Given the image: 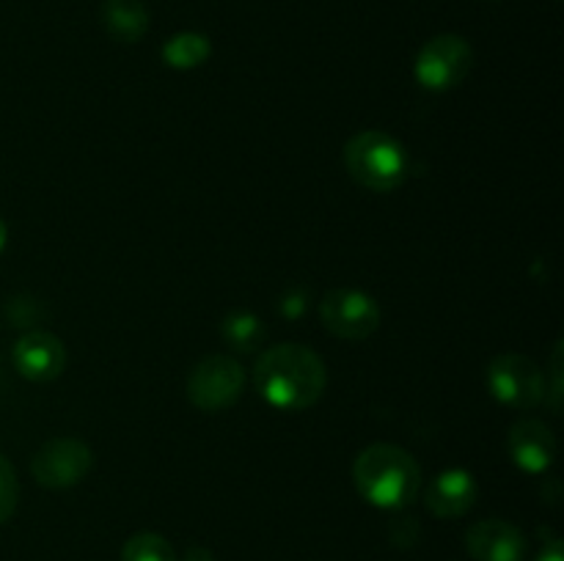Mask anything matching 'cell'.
Listing matches in <instances>:
<instances>
[{"instance_id":"obj_1","label":"cell","mask_w":564,"mask_h":561,"mask_svg":"<svg viewBox=\"0 0 564 561\" xmlns=\"http://www.w3.org/2000/svg\"><path fill=\"white\" fill-rule=\"evenodd\" d=\"M253 383L270 407L297 413L317 405L328 385V372L317 352L308 350L306 344L286 341V344L268 346L257 358Z\"/></svg>"},{"instance_id":"obj_2","label":"cell","mask_w":564,"mask_h":561,"mask_svg":"<svg viewBox=\"0 0 564 561\" xmlns=\"http://www.w3.org/2000/svg\"><path fill=\"white\" fill-rule=\"evenodd\" d=\"M358 495L378 509H405L422 487L416 457L394 443L367 446L352 462Z\"/></svg>"},{"instance_id":"obj_3","label":"cell","mask_w":564,"mask_h":561,"mask_svg":"<svg viewBox=\"0 0 564 561\" xmlns=\"http://www.w3.org/2000/svg\"><path fill=\"white\" fill-rule=\"evenodd\" d=\"M347 174L372 193H391L408 179L411 160L405 146L383 130H364L345 143Z\"/></svg>"},{"instance_id":"obj_4","label":"cell","mask_w":564,"mask_h":561,"mask_svg":"<svg viewBox=\"0 0 564 561\" xmlns=\"http://www.w3.org/2000/svg\"><path fill=\"white\" fill-rule=\"evenodd\" d=\"M474 66V50L457 33L433 36L416 55L413 75L427 91H452L468 77Z\"/></svg>"},{"instance_id":"obj_5","label":"cell","mask_w":564,"mask_h":561,"mask_svg":"<svg viewBox=\"0 0 564 561\" xmlns=\"http://www.w3.org/2000/svg\"><path fill=\"white\" fill-rule=\"evenodd\" d=\"M488 391L496 402L512 410H532L545 402L543 369L518 352L496 355L488 366Z\"/></svg>"},{"instance_id":"obj_6","label":"cell","mask_w":564,"mask_h":561,"mask_svg":"<svg viewBox=\"0 0 564 561\" xmlns=\"http://www.w3.org/2000/svg\"><path fill=\"white\" fill-rule=\"evenodd\" d=\"M246 391V372L231 355H207L187 377V399L202 413H220Z\"/></svg>"},{"instance_id":"obj_7","label":"cell","mask_w":564,"mask_h":561,"mask_svg":"<svg viewBox=\"0 0 564 561\" xmlns=\"http://www.w3.org/2000/svg\"><path fill=\"white\" fill-rule=\"evenodd\" d=\"M380 306L372 295L361 289H350V286H341V289L325 292L323 300H319V319H323V328L330 336L345 341H364L380 328Z\"/></svg>"},{"instance_id":"obj_8","label":"cell","mask_w":564,"mask_h":561,"mask_svg":"<svg viewBox=\"0 0 564 561\" xmlns=\"http://www.w3.org/2000/svg\"><path fill=\"white\" fill-rule=\"evenodd\" d=\"M94 465V454L83 440L53 438L33 454L31 473L42 487L66 490L80 484Z\"/></svg>"},{"instance_id":"obj_9","label":"cell","mask_w":564,"mask_h":561,"mask_svg":"<svg viewBox=\"0 0 564 561\" xmlns=\"http://www.w3.org/2000/svg\"><path fill=\"white\" fill-rule=\"evenodd\" d=\"M507 449H510L516 468H521L523 473H532V476H540L556 460V435L540 418H521V421L512 424Z\"/></svg>"},{"instance_id":"obj_10","label":"cell","mask_w":564,"mask_h":561,"mask_svg":"<svg viewBox=\"0 0 564 561\" xmlns=\"http://www.w3.org/2000/svg\"><path fill=\"white\" fill-rule=\"evenodd\" d=\"M11 358H14V369L25 380L50 383L64 372L66 350L58 336L47 333V330H31V333L17 339Z\"/></svg>"},{"instance_id":"obj_11","label":"cell","mask_w":564,"mask_h":561,"mask_svg":"<svg viewBox=\"0 0 564 561\" xmlns=\"http://www.w3.org/2000/svg\"><path fill=\"white\" fill-rule=\"evenodd\" d=\"M466 548L477 561H523L527 537L510 520H482L468 528Z\"/></svg>"},{"instance_id":"obj_12","label":"cell","mask_w":564,"mask_h":561,"mask_svg":"<svg viewBox=\"0 0 564 561\" xmlns=\"http://www.w3.org/2000/svg\"><path fill=\"white\" fill-rule=\"evenodd\" d=\"M479 484L466 468H446L438 476L430 482L427 493H424V504L441 520H452V517H463L474 504H477Z\"/></svg>"},{"instance_id":"obj_13","label":"cell","mask_w":564,"mask_h":561,"mask_svg":"<svg viewBox=\"0 0 564 561\" xmlns=\"http://www.w3.org/2000/svg\"><path fill=\"white\" fill-rule=\"evenodd\" d=\"M102 25L116 42H138L149 31V11L141 0H102Z\"/></svg>"},{"instance_id":"obj_14","label":"cell","mask_w":564,"mask_h":561,"mask_svg":"<svg viewBox=\"0 0 564 561\" xmlns=\"http://www.w3.org/2000/svg\"><path fill=\"white\" fill-rule=\"evenodd\" d=\"M209 53H213V44L204 33L182 31L163 44V64L171 69L187 72L202 66L209 58Z\"/></svg>"},{"instance_id":"obj_15","label":"cell","mask_w":564,"mask_h":561,"mask_svg":"<svg viewBox=\"0 0 564 561\" xmlns=\"http://www.w3.org/2000/svg\"><path fill=\"white\" fill-rule=\"evenodd\" d=\"M224 341L237 352H257L268 339L264 322L251 311H231L226 314L224 324H220Z\"/></svg>"},{"instance_id":"obj_16","label":"cell","mask_w":564,"mask_h":561,"mask_svg":"<svg viewBox=\"0 0 564 561\" xmlns=\"http://www.w3.org/2000/svg\"><path fill=\"white\" fill-rule=\"evenodd\" d=\"M121 561H176L174 548L154 531L132 534L121 548Z\"/></svg>"},{"instance_id":"obj_17","label":"cell","mask_w":564,"mask_h":561,"mask_svg":"<svg viewBox=\"0 0 564 561\" xmlns=\"http://www.w3.org/2000/svg\"><path fill=\"white\" fill-rule=\"evenodd\" d=\"M562 369H564V346H562V341H556L554 350H551L549 372H543V377H545V399H549L551 413H556V416H560V413H562V396H564Z\"/></svg>"},{"instance_id":"obj_18","label":"cell","mask_w":564,"mask_h":561,"mask_svg":"<svg viewBox=\"0 0 564 561\" xmlns=\"http://www.w3.org/2000/svg\"><path fill=\"white\" fill-rule=\"evenodd\" d=\"M17 498H20V482H17L14 465L0 454V526L14 515Z\"/></svg>"},{"instance_id":"obj_19","label":"cell","mask_w":564,"mask_h":561,"mask_svg":"<svg viewBox=\"0 0 564 561\" xmlns=\"http://www.w3.org/2000/svg\"><path fill=\"white\" fill-rule=\"evenodd\" d=\"M306 300H308L306 292L295 289L290 297H284V302H281V314L290 319L301 317V314H306Z\"/></svg>"},{"instance_id":"obj_20","label":"cell","mask_w":564,"mask_h":561,"mask_svg":"<svg viewBox=\"0 0 564 561\" xmlns=\"http://www.w3.org/2000/svg\"><path fill=\"white\" fill-rule=\"evenodd\" d=\"M538 561H564L560 539H551V542L543 548V553L538 556Z\"/></svg>"},{"instance_id":"obj_21","label":"cell","mask_w":564,"mask_h":561,"mask_svg":"<svg viewBox=\"0 0 564 561\" xmlns=\"http://www.w3.org/2000/svg\"><path fill=\"white\" fill-rule=\"evenodd\" d=\"M182 561H215V559L207 548H191Z\"/></svg>"},{"instance_id":"obj_22","label":"cell","mask_w":564,"mask_h":561,"mask_svg":"<svg viewBox=\"0 0 564 561\" xmlns=\"http://www.w3.org/2000/svg\"><path fill=\"white\" fill-rule=\"evenodd\" d=\"M6 240H9V229H6V220L0 218V253H3V248H6Z\"/></svg>"}]
</instances>
